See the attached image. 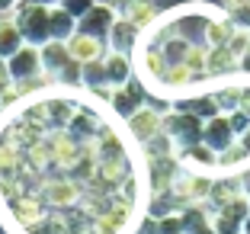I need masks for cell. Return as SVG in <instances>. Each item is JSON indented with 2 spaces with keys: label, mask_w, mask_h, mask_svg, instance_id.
I'll return each mask as SVG.
<instances>
[{
  "label": "cell",
  "mask_w": 250,
  "mask_h": 234,
  "mask_svg": "<svg viewBox=\"0 0 250 234\" xmlns=\"http://www.w3.org/2000/svg\"><path fill=\"white\" fill-rule=\"evenodd\" d=\"M231 36H234V26H231L228 13H212L206 22V32H202V42L208 48H221V45H228Z\"/></svg>",
  "instance_id": "17"
},
{
  "label": "cell",
  "mask_w": 250,
  "mask_h": 234,
  "mask_svg": "<svg viewBox=\"0 0 250 234\" xmlns=\"http://www.w3.org/2000/svg\"><path fill=\"white\" fill-rule=\"evenodd\" d=\"M241 71L250 74V42H247V51H244V58H241Z\"/></svg>",
  "instance_id": "26"
},
{
  "label": "cell",
  "mask_w": 250,
  "mask_h": 234,
  "mask_svg": "<svg viewBox=\"0 0 250 234\" xmlns=\"http://www.w3.org/2000/svg\"><path fill=\"white\" fill-rule=\"evenodd\" d=\"M225 13H228V20H231V26H234V29L250 32V0H241L237 7L225 10Z\"/></svg>",
  "instance_id": "20"
},
{
  "label": "cell",
  "mask_w": 250,
  "mask_h": 234,
  "mask_svg": "<svg viewBox=\"0 0 250 234\" xmlns=\"http://www.w3.org/2000/svg\"><path fill=\"white\" fill-rule=\"evenodd\" d=\"M67 51H71V58L77 64H90V61H103L106 58V42L96 36H83V32H74L67 39Z\"/></svg>",
  "instance_id": "9"
},
{
  "label": "cell",
  "mask_w": 250,
  "mask_h": 234,
  "mask_svg": "<svg viewBox=\"0 0 250 234\" xmlns=\"http://www.w3.org/2000/svg\"><path fill=\"white\" fill-rule=\"evenodd\" d=\"M202 119L183 109H167L164 112V135L173 141L177 151H186L192 145H202Z\"/></svg>",
  "instance_id": "2"
},
{
  "label": "cell",
  "mask_w": 250,
  "mask_h": 234,
  "mask_svg": "<svg viewBox=\"0 0 250 234\" xmlns=\"http://www.w3.org/2000/svg\"><path fill=\"white\" fill-rule=\"evenodd\" d=\"M20 3V0H0V16H7V13H13V7Z\"/></svg>",
  "instance_id": "25"
},
{
  "label": "cell",
  "mask_w": 250,
  "mask_h": 234,
  "mask_svg": "<svg viewBox=\"0 0 250 234\" xmlns=\"http://www.w3.org/2000/svg\"><path fill=\"white\" fill-rule=\"evenodd\" d=\"M237 180H241V190H244V196L250 199V164L241 170V176H237Z\"/></svg>",
  "instance_id": "24"
},
{
  "label": "cell",
  "mask_w": 250,
  "mask_h": 234,
  "mask_svg": "<svg viewBox=\"0 0 250 234\" xmlns=\"http://www.w3.org/2000/svg\"><path fill=\"white\" fill-rule=\"evenodd\" d=\"M22 45H26V42H22V32H20V26H16L13 13L0 16V58L10 61Z\"/></svg>",
  "instance_id": "18"
},
{
  "label": "cell",
  "mask_w": 250,
  "mask_h": 234,
  "mask_svg": "<svg viewBox=\"0 0 250 234\" xmlns=\"http://www.w3.org/2000/svg\"><path fill=\"white\" fill-rule=\"evenodd\" d=\"M29 3H45V7H55L58 0H29Z\"/></svg>",
  "instance_id": "29"
},
{
  "label": "cell",
  "mask_w": 250,
  "mask_h": 234,
  "mask_svg": "<svg viewBox=\"0 0 250 234\" xmlns=\"http://www.w3.org/2000/svg\"><path fill=\"white\" fill-rule=\"evenodd\" d=\"M192 234H218V231H215V228L208 225V228H199V231H192Z\"/></svg>",
  "instance_id": "27"
},
{
  "label": "cell",
  "mask_w": 250,
  "mask_h": 234,
  "mask_svg": "<svg viewBox=\"0 0 250 234\" xmlns=\"http://www.w3.org/2000/svg\"><path fill=\"white\" fill-rule=\"evenodd\" d=\"M116 10H119L122 20H128L135 29H141V32L151 29V26L157 22V7L151 3V0H122Z\"/></svg>",
  "instance_id": "12"
},
{
  "label": "cell",
  "mask_w": 250,
  "mask_h": 234,
  "mask_svg": "<svg viewBox=\"0 0 250 234\" xmlns=\"http://www.w3.org/2000/svg\"><path fill=\"white\" fill-rule=\"evenodd\" d=\"M93 3H96V0H58V7H64L67 13L74 16V20H81V16L87 13V10L93 7Z\"/></svg>",
  "instance_id": "22"
},
{
  "label": "cell",
  "mask_w": 250,
  "mask_h": 234,
  "mask_svg": "<svg viewBox=\"0 0 250 234\" xmlns=\"http://www.w3.org/2000/svg\"><path fill=\"white\" fill-rule=\"evenodd\" d=\"M241 71V61L231 55L228 45H221V48H208V64H206V74L208 81L212 77H228V74Z\"/></svg>",
  "instance_id": "19"
},
{
  "label": "cell",
  "mask_w": 250,
  "mask_h": 234,
  "mask_svg": "<svg viewBox=\"0 0 250 234\" xmlns=\"http://www.w3.org/2000/svg\"><path fill=\"white\" fill-rule=\"evenodd\" d=\"M106 81L109 87H125V84L132 81L135 74V64H132V55H119V51H106Z\"/></svg>",
  "instance_id": "15"
},
{
  "label": "cell",
  "mask_w": 250,
  "mask_h": 234,
  "mask_svg": "<svg viewBox=\"0 0 250 234\" xmlns=\"http://www.w3.org/2000/svg\"><path fill=\"white\" fill-rule=\"evenodd\" d=\"M244 190H241V180L231 173L225 176H215L212 180V190H208V205L212 209H225L228 202H234V199H241Z\"/></svg>",
  "instance_id": "14"
},
{
  "label": "cell",
  "mask_w": 250,
  "mask_h": 234,
  "mask_svg": "<svg viewBox=\"0 0 250 234\" xmlns=\"http://www.w3.org/2000/svg\"><path fill=\"white\" fill-rule=\"evenodd\" d=\"M116 20H119L116 3H112V0H96L93 7L77 20V32H83V36H96V39H103V42H106V36H109V29H112V22H116Z\"/></svg>",
  "instance_id": "4"
},
{
  "label": "cell",
  "mask_w": 250,
  "mask_h": 234,
  "mask_svg": "<svg viewBox=\"0 0 250 234\" xmlns=\"http://www.w3.org/2000/svg\"><path fill=\"white\" fill-rule=\"evenodd\" d=\"M125 125H128V135H132L135 145L145 148L151 138H157V135L164 132V112L147 103V106H141L132 119H125Z\"/></svg>",
  "instance_id": "5"
},
{
  "label": "cell",
  "mask_w": 250,
  "mask_h": 234,
  "mask_svg": "<svg viewBox=\"0 0 250 234\" xmlns=\"http://www.w3.org/2000/svg\"><path fill=\"white\" fill-rule=\"evenodd\" d=\"M39 55H42V74L52 84H55V77H58V74L74 61L71 51H67V42H45L42 48H39Z\"/></svg>",
  "instance_id": "13"
},
{
  "label": "cell",
  "mask_w": 250,
  "mask_h": 234,
  "mask_svg": "<svg viewBox=\"0 0 250 234\" xmlns=\"http://www.w3.org/2000/svg\"><path fill=\"white\" fill-rule=\"evenodd\" d=\"M13 20L22 32V42L42 48L48 42V7L45 3H29V0H20L13 7Z\"/></svg>",
  "instance_id": "1"
},
{
  "label": "cell",
  "mask_w": 250,
  "mask_h": 234,
  "mask_svg": "<svg viewBox=\"0 0 250 234\" xmlns=\"http://www.w3.org/2000/svg\"><path fill=\"white\" fill-rule=\"evenodd\" d=\"M212 180L215 176L206 173H192V170H180L173 186H170V196L183 205H199V202H208V190H212Z\"/></svg>",
  "instance_id": "3"
},
{
  "label": "cell",
  "mask_w": 250,
  "mask_h": 234,
  "mask_svg": "<svg viewBox=\"0 0 250 234\" xmlns=\"http://www.w3.org/2000/svg\"><path fill=\"white\" fill-rule=\"evenodd\" d=\"M77 32V20L64 7H48V42H67Z\"/></svg>",
  "instance_id": "16"
},
{
  "label": "cell",
  "mask_w": 250,
  "mask_h": 234,
  "mask_svg": "<svg viewBox=\"0 0 250 234\" xmlns=\"http://www.w3.org/2000/svg\"><path fill=\"white\" fill-rule=\"evenodd\" d=\"M7 67H10L13 84H26V81H36V77H45L42 74V55H39L36 45H22L13 58L7 61Z\"/></svg>",
  "instance_id": "7"
},
{
  "label": "cell",
  "mask_w": 250,
  "mask_h": 234,
  "mask_svg": "<svg viewBox=\"0 0 250 234\" xmlns=\"http://www.w3.org/2000/svg\"><path fill=\"white\" fill-rule=\"evenodd\" d=\"M237 3H241V0H225V7H228V10H231V7H237Z\"/></svg>",
  "instance_id": "30"
},
{
  "label": "cell",
  "mask_w": 250,
  "mask_h": 234,
  "mask_svg": "<svg viewBox=\"0 0 250 234\" xmlns=\"http://www.w3.org/2000/svg\"><path fill=\"white\" fill-rule=\"evenodd\" d=\"M241 234H250V215L244 218V225H241Z\"/></svg>",
  "instance_id": "28"
},
{
  "label": "cell",
  "mask_w": 250,
  "mask_h": 234,
  "mask_svg": "<svg viewBox=\"0 0 250 234\" xmlns=\"http://www.w3.org/2000/svg\"><path fill=\"white\" fill-rule=\"evenodd\" d=\"M228 125H231V132L241 138V135L250 132V116L244 109H234V112H228Z\"/></svg>",
  "instance_id": "21"
},
{
  "label": "cell",
  "mask_w": 250,
  "mask_h": 234,
  "mask_svg": "<svg viewBox=\"0 0 250 234\" xmlns=\"http://www.w3.org/2000/svg\"><path fill=\"white\" fill-rule=\"evenodd\" d=\"M109 106L116 109V116L132 119L135 112L141 109V106H147V93H145V87H141V81H135V77H132L125 87H112Z\"/></svg>",
  "instance_id": "6"
},
{
  "label": "cell",
  "mask_w": 250,
  "mask_h": 234,
  "mask_svg": "<svg viewBox=\"0 0 250 234\" xmlns=\"http://www.w3.org/2000/svg\"><path fill=\"white\" fill-rule=\"evenodd\" d=\"M234 141H237V135L231 132L228 116L206 119V125H202V145H206V148H212L215 154H221V151H228Z\"/></svg>",
  "instance_id": "10"
},
{
  "label": "cell",
  "mask_w": 250,
  "mask_h": 234,
  "mask_svg": "<svg viewBox=\"0 0 250 234\" xmlns=\"http://www.w3.org/2000/svg\"><path fill=\"white\" fill-rule=\"evenodd\" d=\"M138 42H141V29H135L132 22L122 20V16L112 22L109 36H106V48L119 51V55H132V51L138 48Z\"/></svg>",
  "instance_id": "11"
},
{
  "label": "cell",
  "mask_w": 250,
  "mask_h": 234,
  "mask_svg": "<svg viewBox=\"0 0 250 234\" xmlns=\"http://www.w3.org/2000/svg\"><path fill=\"white\" fill-rule=\"evenodd\" d=\"M177 161L183 170H192V173H206V176L218 173V154L206 145H192L186 151H177Z\"/></svg>",
  "instance_id": "8"
},
{
  "label": "cell",
  "mask_w": 250,
  "mask_h": 234,
  "mask_svg": "<svg viewBox=\"0 0 250 234\" xmlns=\"http://www.w3.org/2000/svg\"><path fill=\"white\" fill-rule=\"evenodd\" d=\"M13 87V77H10V67H7V61L0 58V93H3V90H10Z\"/></svg>",
  "instance_id": "23"
}]
</instances>
